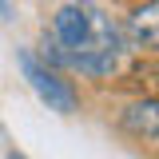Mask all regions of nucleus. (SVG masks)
<instances>
[{"label":"nucleus","mask_w":159,"mask_h":159,"mask_svg":"<svg viewBox=\"0 0 159 159\" xmlns=\"http://www.w3.org/2000/svg\"><path fill=\"white\" fill-rule=\"evenodd\" d=\"M20 68H24V76H28V84H32V92H36L52 111H64V116L76 111V92H72L52 68H44L32 52H20Z\"/></svg>","instance_id":"obj_1"},{"label":"nucleus","mask_w":159,"mask_h":159,"mask_svg":"<svg viewBox=\"0 0 159 159\" xmlns=\"http://www.w3.org/2000/svg\"><path fill=\"white\" fill-rule=\"evenodd\" d=\"M52 36L68 52L92 56V4H64L56 12V32Z\"/></svg>","instance_id":"obj_2"},{"label":"nucleus","mask_w":159,"mask_h":159,"mask_svg":"<svg viewBox=\"0 0 159 159\" xmlns=\"http://www.w3.org/2000/svg\"><path fill=\"white\" fill-rule=\"evenodd\" d=\"M127 36H131L135 48L159 52V0L131 8V16H127Z\"/></svg>","instance_id":"obj_3"},{"label":"nucleus","mask_w":159,"mask_h":159,"mask_svg":"<svg viewBox=\"0 0 159 159\" xmlns=\"http://www.w3.org/2000/svg\"><path fill=\"white\" fill-rule=\"evenodd\" d=\"M123 127L139 139H155L159 143V99H139L123 111Z\"/></svg>","instance_id":"obj_4"},{"label":"nucleus","mask_w":159,"mask_h":159,"mask_svg":"<svg viewBox=\"0 0 159 159\" xmlns=\"http://www.w3.org/2000/svg\"><path fill=\"white\" fill-rule=\"evenodd\" d=\"M8 159H24V155H16V151H8Z\"/></svg>","instance_id":"obj_5"}]
</instances>
